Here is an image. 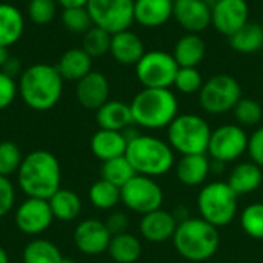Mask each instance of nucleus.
I'll return each instance as SVG.
<instances>
[{
	"label": "nucleus",
	"mask_w": 263,
	"mask_h": 263,
	"mask_svg": "<svg viewBox=\"0 0 263 263\" xmlns=\"http://www.w3.org/2000/svg\"><path fill=\"white\" fill-rule=\"evenodd\" d=\"M48 203H49L54 219L62 220V222L74 220L82 211V200L71 190H63V188L57 190L48 199Z\"/></svg>",
	"instance_id": "c85d7f7f"
},
{
	"label": "nucleus",
	"mask_w": 263,
	"mask_h": 263,
	"mask_svg": "<svg viewBox=\"0 0 263 263\" xmlns=\"http://www.w3.org/2000/svg\"><path fill=\"white\" fill-rule=\"evenodd\" d=\"M174 0H134V22L145 28H160L173 17Z\"/></svg>",
	"instance_id": "aec40b11"
},
{
	"label": "nucleus",
	"mask_w": 263,
	"mask_h": 263,
	"mask_svg": "<svg viewBox=\"0 0 263 263\" xmlns=\"http://www.w3.org/2000/svg\"><path fill=\"white\" fill-rule=\"evenodd\" d=\"M179 68L173 54L153 49L146 51L136 65V76L143 88H171Z\"/></svg>",
	"instance_id": "1a4fd4ad"
},
{
	"label": "nucleus",
	"mask_w": 263,
	"mask_h": 263,
	"mask_svg": "<svg viewBox=\"0 0 263 263\" xmlns=\"http://www.w3.org/2000/svg\"><path fill=\"white\" fill-rule=\"evenodd\" d=\"M91 153L100 159L102 162L122 157L126 153L128 140L123 131H109V129H99L91 137Z\"/></svg>",
	"instance_id": "412c9836"
},
{
	"label": "nucleus",
	"mask_w": 263,
	"mask_h": 263,
	"mask_svg": "<svg viewBox=\"0 0 263 263\" xmlns=\"http://www.w3.org/2000/svg\"><path fill=\"white\" fill-rule=\"evenodd\" d=\"M60 263H76V262H74V260H72L71 257H63V259H62V262H60Z\"/></svg>",
	"instance_id": "8fccbe9b"
},
{
	"label": "nucleus",
	"mask_w": 263,
	"mask_h": 263,
	"mask_svg": "<svg viewBox=\"0 0 263 263\" xmlns=\"http://www.w3.org/2000/svg\"><path fill=\"white\" fill-rule=\"evenodd\" d=\"M239 196L231 190L227 182L216 180L205 185L197 196V210L203 220L216 228L230 225L239 205Z\"/></svg>",
	"instance_id": "0eeeda50"
},
{
	"label": "nucleus",
	"mask_w": 263,
	"mask_h": 263,
	"mask_svg": "<svg viewBox=\"0 0 263 263\" xmlns=\"http://www.w3.org/2000/svg\"><path fill=\"white\" fill-rule=\"evenodd\" d=\"M57 0H29L28 15L35 25H48L57 14Z\"/></svg>",
	"instance_id": "ea45409f"
},
{
	"label": "nucleus",
	"mask_w": 263,
	"mask_h": 263,
	"mask_svg": "<svg viewBox=\"0 0 263 263\" xmlns=\"http://www.w3.org/2000/svg\"><path fill=\"white\" fill-rule=\"evenodd\" d=\"M203 83V77L197 68H179L173 86L182 94H196L202 89Z\"/></svg>",
	"instance_id": "58836bf2"
},
{
	"label": "nucleus",
	"mask_w": 263,
	"mask_h": 263,
	"mask_svg": "<svg viewBox=\"0 0 263 263\" xmlns=\"http://www.w3.org/2000/svg\"><path fill=\"white\" fill-rule=\"evenodd\" d=\"M108 253L114 262L134 263L142 256V243L134 234L122 233L111 237Z\"/></svg>",
	"instance_id": "c756f323"
},
{
	"label": "nucleus",
	"mask_w": 263,
	"mask_h": 263,
	"mask_svg": "<svg viewBox=\"0 0 263 263\" xmlns=\"http://www.w3.org/2000/svg\"><path fill=\"white\" fill-rule=\"evenodd\" d=\"M173 17L191 34H200L211 25V5L206 0H174Z\"/></svg>",
	"instance_id": "dca6fc26"
},
{
	"label": "nucleus",
	"mask_w": 263,
	"mask_h": 263,
	"mask_svg": "<svg viewBox=\"0 0 263 263\" xmlns=\"http://www.w3.org/2000/svg\"><path fill=\"white\" fill-rule=\"evenodd\" d=\"M63 26L74 34H85L89 28H92V20L86 6L80 8H65L62 12Z\"/></svg>",
	"instance_id": "e433bc0d"
},
{
	"label": "nucleus",
	"mask_w": 263,
	"mask_h": 263,
	"mask_svg": "<svg viewBox=\"0 0 263 263\" xmlns=\"http://www.w3.org/2000/svg\"><path fill=\"white\" fill-rule=\"evenodd\" d=\"M86 8L92 25L109 34L129 29L134 23V0H89Z\"/></svg>",
	"instance_id": "9d476101"
},
{
	"label": "nucleus",
	"mask_w": 263,
	"mask_h": 263,
	"mask_svg": "<svg viewBox=\"0 0 263 263\" xmlns=\"http://www.w3.org/2000/svg\"><path fill=\"white\" fill-rule=\"evenodd\" d=\"M177 220L173 213L165 210H156L148 213L140 220V234L151 243H163L173 240L177 230Z\"/></svg>",
	"instance_id": "a211bd4d"
},
{
	"label": "nucleus",
	"mask_w": 263,
	"mask_h": 263,
	"mask_svg": "<svg viewBox=\"0 0 263 263\" xmlns=\"http://www.w3.org/2000/svg\"><path fill=\"white\" fill-rule=\"evenodd\" d=\"M250 22L247 0H216L211 5V25L222 35H233Z\"/></svg>",
	"instance_id": "4468645a"
},
{
	"label": "nucleus",
	"mask_w": 263,
	"mask_h": 263,
	"mask_svg": "<svg viewBox=\"0 0 263 263\" xmlns=\"http://www.w3.org/2000/svg\"><path fill=\"white\" fill-rule=\"evenodd\" d=\"M247 153L251 157V162L263 168V126L254 129V133L248 136Z\"/></svg>",
	"instance_id": "37998d69"
},
{
	"label": "nucleus",
	"mask_w": 263,
	"mask_h": 263,
	"mask_svg": "<svg viewBox=\"0 0 263 263\" xmlns=\"http://www.w3.org/2000/svg\"><path fill=\"white\" fill-rule=\"evenodd\" d=\"M247 148H248L247 131L237 123H227L213 129L206 153L213 160L230 163L242 157L247 153Z\"/></svg>",
	"instance_id": "f8f14e48"
},
{
	"label": "nucleus",
	"mask_w": 263,
	"mask_h": 263,
	"mask_svg": "<svg viewBox=\"0 0 263 263\" xmlns=\"http://www.w3.org/2000/svg\"><path fill=\"white\" fill-rule=\"evenodd\" d=\"M14 220L18 231L28 236H37L45 233L51 227L54 216L48 200L28 197L17 208Z\"/></svg>",
	"instance_id": "ddd939ff"
},
{
	"label": "nucleus",
	"mask_w": 263,
	"mask_h": 263,
	"mask_svg": "<svg viewBox=\"0 0 263 263\" xmlns=\"http://www.w3.org/2000/svg\"><path fill=\"white\" fill-rule=\"evenodd\" d=\"M125 157L140 176H163L174 166V151L168 142L146 134H139L128 142Z\"/></svg>",
	"instance_id": "39448f33"
},
{
	"label": "nucleus",
	"mask_w": 263,
	"mask_h": 263,
	"mask_svg": "<svg viewBox=\"0 0 263 263\" xmlns=\"http://www.w3.org/2000/svg\"><path fill=\"white\" fill-rule=\"evenodd\" d=\"M120 197L128 210L142 216L160 210L163 203V191L160 185L153 177L140 174L134 176L120 188Z\"/></svg>",
	"instance_id": "9b49d317"
},
{
	"label": "nucleus",
	"mask_w": 263,
	"mask_h": 263,
	"mask_svg": "<svg viewBox=\"0 0 263 263\" xmlns=\"http://www.w3.org/2000/svg\"><path fill=\"white\" fill-rule=\"evenodd\" d=\"M231 48L240 54H254L263 48V26L257 22H248L228 37Z\"/></svg>",
	"instance_id": "cd10ccee"
},
{
	"label": "nucleus",
	"mask_w": 263,
	"mask_h": 263,
	"mask_svg": "<svg viewBox=\"0 0 263 263\" xmlns=\"http://www.w3.org/2000/svg\"><path fill=\"white\" fill-rule=\"evenodd\" d=\"M173 243L183 259L190 262H203L211 259L219 250V228L202 217H190L177 225Z\"/></svg>",
	"instance_id": "20e7f679"
},
{
	"label": "nucleus",
	"mask_w": 263,
	"mask_h": 263,
	"mask_svg": "<svg viewBox=\"0 0 263 263\" xmlns=\"http://www.w3.org/2000/svg\"><path fill=\"white\" fill-rule=\"evenodd\" d=\"M211 126L197 114H179L168 126V143L180 156L206 154Z\"/></svg>",
	"instance_id": "423d86ee"
},
{
	"label": "nucleus",
	"mask_w": 263,
	"mask_h": 263,
	"mask_svg": "<svg viewBox=\"0 0 263 263\" xmlns=\"http://www.w3.org/2000/svg\"><path fill=\"white\" fill-rule=\"evenodd\" d=\"M233 114L237 125H240L242 128L243 126L251 128V126H257L262 122L263 108L256 99L242 97L233 108Z\"/></svg>",
	"instance_id": "f704fd0d"
},
{
	"label": "nucleus",
	"mask_w": 263,
	"mask_h": 263,
	"mask_svg": "<svg viewBox=\"0 0 263 263\" xmlns=\"http://www.w3.org/2000/svg\"><path fill=\"white\" fill-rule=\"evenodd\" d=\"M25 31L22 11L8 2H0V46H12L20 40Z\"/></svg>",
	"instance_id": "bb28decb"
},
{
	"label": "nucleus",
	"mask_w": 263,
	"mask_h": 263,
	"mask_svg": "<svg viewBox=\"0 0 263 263\" xmlns=\"http://www.w3.org/2000/svg\"><path fill=\"white\" fill-rule=\"evenodd\" d=\"M22 162V151L14 142H0V176L9 177L11 174L17 173Z\"/></svg>",
	"instance_id": "4c0bfd02"
},
{
	"label": "nucleus",
	"mask_w": 263,
	"mask_h": 263,
	"mask_svg": "<svg viewBox=\"0 0 263 263\" xmlns=\"http://www.w3.org/2000/svg\"><path fill=\"white\" fill-rule=\"evenodd\" d=\"M177 179L186 186L202 185L211 173V160L206 154L182 156L176 165Z\"/></svg>",
	"instance_id": "5701e85b"
},
{
	"label": "nucleus",
	"mask_w": 263,
	"mask_h": 263,
	"mask_svg": "<svg viewBox=\"0 0 263 263\" xmlns=\"http://www.w3.org/2000/svg\"><path fill=\"white\" fill-rule=\"evenodd\" d=\"M89 0H57V3L65 9V8H80L86 6Z\"/></svg>",
	"instance_id": "49530a36"
},
{
	"label": "nucleus",
	"mask_w": 263,
	"mask_h": 263,
	"mask_svg": "<svg viewBox=\"0 0 263 263\" xmlns=\"http://www.w3.org/2000/svg\"><path fill=\"white\" fill-rule=\"evenodd\" d=\"M0 263H9L8 253H6L5 248H2V247H0Z\"/></svg>",
	"instance_id": "09e8293b"
},
{
	"label": "nucleus",
	"mask_w": 263,
	"mask_h": 263,
	"mask_svg": "<svg viewBox=\"0 0 263 263\" xmlns=\"http://www.w3.org/2000/svg\"><path fill=\"white\" fill-rule=\"evenodd\" d=\"M129 106L134 125L145 129L168 128L179 116V100L170 88H143Z\"/></svg>",
	"instance_id": "7ed1b4c3"
},
{
	"label": "nucleus",
	"mask_w": 263,
	"mask_h": 263,
	"mask_svg": "<svg viewBox=\"0 0 263 263\" xmlns=\"http://www.w3.org/2000/svg\"><path fill=\"white\" fill-rule=\"evenodd\" d=\"M18 94L22 100L35 111L54 108L63 92V79L55 65L35 63L23 69L18 77Z\"/></svg>",
	"instance_id": "f03ea898"
},
{
	"label": "nucleus",
	"mask_w": 263,
	"mask_h": 263,
	"mask_svg": "<svg viewBox=\"0 0 263 263\" xmlns=\"http://www.w3.org/2000/svg\"><path fill=\"white\" fill-rule=\"evenodd\" d=\"M15 200V190L11 183L9 177L0 176V219L9 214V211L14 206Z\"/></svg>",
	"instance_id": "79ce46f5"
},
{
	"label": "nucleus",
	"mask_w": 263,
	"mask_h": 263,
	"mask_svg": "<svg viewBox=\"0 0 263 263\" xmlns=\"http://www.w3.org/2000/svg\"><path fill=\"white\" fill-rule=\"evenodd\" d=\"M263 182L262 168L254 162H242L236 165L228 177V185L240 197L251 194L260 188Z\"/></svg>",
	"instance_id": "393cba45"
},
{
	"label": "nucleus",
	"mask_w": 263,
	"mask_h": 263,
	"mask_svg": "<svg viewBox=\"0 0 263 263\" xmlns=\"http://www.w3.org/2000/svg\"><path fill=\"white\" fill-rule=\"evenodd\" d=\"M18 94V85L15 79L0 71V111L8 108Z\"/></svg>",
	"instance_id": "a19ab883"
},
{
	"label": "nucleus",
	"mask_w": 263,
	"mask_h": 263,
	"mask_svg": "<svg viewBox=\"0 0 263 263\" xmlns=\"http://www.w3.org/2000/svg\"><path fill=\"white\" fill-rule=\"evenodd\" d=\"M55 68L63 80L79 82L92 71V57L82 48H71L60 55Z\"/></svg>",
	"instance_id": "a878e982"
},
{
	"label": "nucleus",
	"mask_w": 263,
	"mask_h": 263,
	"mask_svg": "<svg viewBox=\"0 0 263 263\" xmlns=\"http://www.w3.org/2000/svg\"><path fill=\"white\" fill-rule=\"evenodd\" d=\"M111 37L112 34H109L108 31L99 26H92L82 37V49L92 59L102 57L109 52Z\"/></svg>",
	"instance_id": "72a5a7b5"
},
{
	"label": "nucleus",
	"mask_w": 263,
	"mask_h": 263,
	"mask_svg": "<svg viewBox=\"0 0 263 263\" xmlns=\"http://www.w3.org/2000/svg\"><path fill=\"white\" fill-rule=\"evenodd\" d=\"M145 45L136 32L125 29L112 34L109 54L117 63L125 66H136L145 55Z\"/></svg>",
	"instance_id": "6ab92c4d"
},
{
	"label": "nucleus",
	"mask_w": 263,
	"mask_h": 263,
	"mask_svg": "<svg viewBox=\"0 0 263 263\" xmlns=\"http://www.w3.org/2000/svg\"><path fill=\"white\" fill-rule=\"evenodd\" d=\"M240 225L247 236L263 240V203H251L240 214Z\"/></svg>",
	"instance_id": "c9c22d12"
},
{
	"label": "nucleus",
	"mask_w": 263,
	"mask_h": 263,
	"mask_svg": "<svg viewBox=\"0 0 263 263\" xmlns=\"http://www.w3.org/2000/svg\"><path fill=\"white\" fill-rule=\"evenodd\" d=\"M96 120L100 129L125 131L134 125L131 106L120 100H108L97 109Z\"/></svg>",
	"instance_id": "4be33fe9"
},
{
	"label": "nucleus",
	"mask_w": 263,
	"mask_h": 263,
	"mask_svg": "<svg viewBox=\"0 0 263 263\" xmlns=\"http://www.w3.org/2000/svg\"><path fill=\"white\" fill-rule=\"evenodd\" d=\"M60 163L52 153L45 149L32 151L23 157L17 171L18 186L28 197L48 200L60 190Z\"/></svg>",
	"instance_id": "f257e3e1"
},
{
	"label": "nucleus",
	"mask_w": 263,
	"mask_h": 263,
	"mask_svg": "<svg viewBox=\"0 0 263 263\" xmlns=\"http://www.w3.org/2000/svg\"><path fill=\"white\" fill-rule=\"evenodd\" d=\"M0 71L5 72V74L9 76V77H12V79H15L17 76L20 77V74L23 72V69H22V62L18 60V57L11 55V57L6 60V63L0 68Z\"/></svg>",
	"instance_id": "a18cd8bd"
},
{
	"label": "nucleus",
	"mask_w": 263,
	"mask_h": 263,
	"mask_svg": "<svg viewBox=\"0 0 263 263\" xmlns=\"http://www.w3.org/2000/svg\"><path fill=\"white\" fill-rule=\"evenodd\" d=\"M11 57V52L6 46H0V68L6 63V60Z\"/></svg>",
	"instance_id": "de8ad7c7"
},
{
	"label": "nucleus",
	"mask_w": 263,
	"mask_h": 263,
	"mask_svg": "<svg viewBox=\"0 0 263 263\" xmlns=\"http://www.w3.org/2000/svg\"><path fill=\"white\" fill-rule=\"evenodd\" d=\"M111 237L105 222L96 219H86L74 230V243L77 250L86 256H99L108 251Z\"/></svg>",
	"instance_id": "2eb2a0df"
},
{
	"label": "nucleus",
	"mask_w": 263,
	"mask_h": 263,
	"mask_svg": "<svg viewBox=\"0 0 263 263\" xmlns=\"http://www.w3.org/2000/svg\"><path fill=\"white\" fill-rule=\"evenodd\" d=\"M76 97L83 108L97 111L109 100V82L106 76L99 71H91L86 74L77 82Z\"/></svg>",
	"instance_id": "f3484780"
},
{
	"label": "nucleus",
	"mask_w": 263,
	"mask_h": 263,
	"mask_svg": "<svg viewBox=\"0 0 263 263\" xmlns=\"http://www.w3.org/2000/svg\"><path fill=\"white\" fill-rule=\"evenodd\" d=\"M242 99L240 83L230 74H216L208 79L199 91V103L208 114H225L233 111Z\"/></svg>",
	"instance_id": "6e6552de"
},
{
	"label": "nucleus",
	"mask_w": 263,
	"mask_h": 263,
	"mask_svg": "<svg viewBox=\"0 0 263 263\" xmlns=\"http://www.w3.org/2000/svg\"><path fill=\"white\" fill-rule=\"evenodd\" d=\"M100 174H102L103 180H106V182H109L119 188L126 185L134 176H137L133 165L129 163V160L125 156L103 162Z\"/></svg>",
	"instance_id": "2f4dec72"
},
{
	"label": "nucleus",
	"mask_w": 263,
	"mask_h": 263,
	"mask_svg": "<svg viewBox=\"0 0 263 263\" xmlns=\"http://www.w3.org/2000/svg\"><path fill=\"white\" fill-rule=\"evenodd\" d=\"M62 259L60 250L45 239L29 242L23 250V263H60Z\"/></svg>",
	"instance_id": "7c9ffc66"
},
{
	"label": "nucleus",
	"mask_w": 263,
	"mask_h": 263,
	"mask_svg": "<svg viewBox=\"0 0 263 263\" xmlns=\"http://www.w3.org/2000/svg\"><path fill=\"white\" fill-rule=\"evenodd\" d=\"M89 202L99 210H112L120 202V188L100 179L94 182L89 188Z\"/></svg>",
	"instance_id": "473e14b6"
},
{
	"label": "nucleus",
	"mask_w": 263,
	"mask_h": 263,
	"mask_svg": "<svg viewBox=\"0 0 263 263\" xmlns=\"http://www.w3.org/2000/svg\"><path fill=\"white\" fill-rule=\"evenodd\" d=\"M106 228L109 230L111 236H117V234H122V233H126L128 227H129V219L125 213L122 211H117V213H112L106 222H105Z\"/></svg>",
	"instance_id": "c03bdc74"
},
{
	"label": "nucleus",
	"mask_w": 263,
	"mask_h": 263,
	"mask_svg": "<svg viewBox=\"0 0 263 263\" xmlns=\"http://www.w3.org/2000/svg\"><path fill=\"white\" fill-rule=\"evenodd\" d=\"M206 54V43L199 34L186 32L182 35L173 49V57L180 68H197Z\"/></svg>",
	"instance_id": "b1692460"
}]
</instances>
